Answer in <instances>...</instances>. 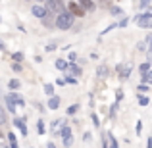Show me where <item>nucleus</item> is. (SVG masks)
<instances>
[{
    "mask_svg": "<svg viewBox=\"0 0 152 148\" xmlns=\"http://www.w3.org/2000/svg\"><path fill=\"white\" fill-rule=\"evenodd\" d=\"M73 17L75 15L71 14L69 10H64V12H60V14H56V29H60V31H67V29H71L73 27Z\"/></svg>",
    "mask_w": 152,
    "mask_h": 148,
    "instance_id": "1",
    "label": "nucleus"
},
{
    "mask_svg": "<svg viewBox=\"0 0 152 148\" xmlns=\"http://www.w3.org/2000/svg\"><path fill=\"white\" fill-rule=\"evenodd\" d=\"M135 21H137V25L142 27V29H152V10H146L145 14L137 15Z\"/></svg>",
    "mask_w": 152,
    "mask_h": 148,
    "instance_id": "2",
    "label": "nucleus"
},
{
    "mask_svg": "<svg viewBox=\"0 0 152 148\" xmlns=\"http://www.w3.org/2000/svg\"><path fill=\"white\" fill-rule=\"evenodd\" d=\"M45 8L50 12V14H60V12L66 10V4H64V0H45Z\"/></svg>",
    "mask_w": 152,
    "mask_h": 148,
    "instance_id": "3",
    "label": "nucleus"
},
{
    "mask_svg": "<svg viewBox=\"0 0 152 148\" xmlns=\"http://www.w3.org/2000/svg\"><path fill=\"white\" fill-rule=\"evenodd\" d=\"M115 71H118V75L121 79H127L131 75V71H133V63H118V67H115Z\"/></svg>",
    "mask_w": 152,
    "mask_h": 148,
    "instance_id": "4",
    "label": "nucleus"
},
{
    "mask_svg": "<svg viewBox=\"0 0 152 148\" xmlns=\"http://www.w3.org/2000/svg\"><path fill=\"white\" fill-rule=\"evenodd\" d=\"M60 137H62L64 146H71V144H73V139H71V129L67 125H64L62 129H60Z\"/></svg>",
    "mask_w": 152,
    "mask_h": 148,
    "instance_id": "5",
    "label": "nucleus"
},
{
    "mask_svg": "<svg viewBox=\"0 0 152 148\" xmlns=\"http://www.w3.org/2000/svg\"><path fill=\"white\" fill-rule=\"evenodd\" d=\"M66 8H67V10H69V12H71L73 15H77V17H83V15L87 14V12H85V8H83V6H81L79 2H69V4H67Z\"/></svg>",
    "mask_w": 152,
    "mask_h": 148,
    "instance_id": "6",
    "label": "nucleus"
},
{
    "mask_svg": "<svg viewBox=\"0 0 152 148\" xmlns=\"http://www.w3.org/2000/svg\"><path fill=\"white\" fill-rule=\"evenodd\" d=\"M15 106H18V93L6 94V110L14 114V112H15Z\"/></svg>",
    "mask_w": 152,
    "mask_h": 148,
    "instance_id": "7",
    "label": "nucleus"
},
{
    "mask_svg": "<svg viewBox=\"0 0 152 148\" xmlns=\"http://www.w3.org/2000/svg\"><path fill=\"white\" fill-rule=\"evenodd\" d=\"M31 14H33V15H35L37 19H42V17H45L46 14H48V10H46L45 6H41V4H35V6L31 8Z\"/></svg>",
    "mask_w": 152,
    "mask_h": 148,
    "instance_id": "8",
    "label": "nucleus"
},
{
    "mask_svg": "<svg viewBox=\"0 0 152 148\" xmlns=\"http://www.w3.org/2000/svg\"><path fill=\"white\" fill-rule=\"evenodd\" d=\"M14 125H15V129H18L23 137L27 135V127H25V119H23V117H15L14 119Z\"/></svg>",
    "mask_w": 152,
    "mask_h": 148,
    "instance_id": "9",
    "label": "nucleus"
},
{
    "mask_svg": "<svg viewBox=\"0 0 152 148\" xmlns=\"http://www.w3.org/2000/svg\"><path fill=\"white\" fill-rule=\"evenodd\" d=\"M66 71H67V75H73V77H79V75H81V67L75 66V62H71V66L67 63Z\"/></svg>",
    "mask_w": 152,
    "mask_h": 148,
    "instance_id": "10",
    "label": "nucleus"
},
{
    "mask_svg": "<svg viewBox=\"0 0 152 148\" xmlns=\"http://www.w3.org/2000/svg\"><path fill=\"white\" fill-rule=\"evenodd\" d=\"M52 15H54V14H50V12H48V14H46V15H45V17H42V19H41V23H42V27H46V29H50V27H52V25H54V23H56V19H54V17H52Z\"/></svg>",
    "mask_w": 152,
    "mask_h": 148,
    "instance_id": "11",
    "label": "nucleus"
},
{
    "mask_svg": "<svg viewBox=\"0 0 152 148\" xmlns=\"http://www.w3.org/2000/svg\"><path fill=\"white\" fill-rule=\"evenodd\" d=\"M60 102H62L60 96H54V94H52V96L48 98V108H50V110H58V108H60Z\"/></svg>",
    "mask_w": 152,
    "mask_h": 148,
    "instance_id": "12",
    "label": "nucleus"
},
{
    "mask_svg": "<svg viewBox=\"0 0 152 148\" xmlns=\"http://www.w3.org/2000/svg\"><path fill=\"white\" fill-rule=\"evenodd\" d=\"M77 2L85 8V12H93L94 10V0H77Z\"/></svg>",
    "mask_w": 152,
    "mask_h": 148,
    "instance_id": "13",
    "label": "nucleus"
},
{
    "mask_svg": "<svg viewBox=\"0 0 152 148\" xmlns=\"http://www.w3.org/2000/svg\"><path fill=\"white\" fill-rule=\"evenodd\" d=\"M102 144H104V146H112V148H118V141H115V139H114V135H110V133H108V135H106V141H104Z\"/></svg>",
    "mask_w": 152,
    "mask_h": 148,
    "instance_id": "14",
    "label": "nucleus"
},
{
    "mask_svg": "<svg viewBox=\"0 0 152 148\" xmlns=\"http://www.w3.org/2000/svg\"><path fill=\"white\" fill-rule=\"evenodd\" d=\"M6 139L10 141V146L12 148H18V137H15V133H8Z\"/></svg>",
    "mask_w": 152,
    "mask_h": 148,
    "instance_id": "15",
    "label": "nucleus"
},
{
    "mask_svg": "<svg viewBox=\"0 0 152 148\" xmlns=\"http://www.w3.org/2000/svg\"><path fill=\"white\" fill-rule=\"evenodd\" d=\"M141 81H142V83H146V85H152V71H150V69L146 71V73H142V75H141Z\"/></svg>",
    "mask_w": 152,
    "mask_h": 148,
    "instance_id": "16",
    "label": "nucleus"
},
{
    "mask_svg": "<svg viewBox=\"0 0 152 148\" xmlns=\"http://www.w3.org/2000/svg\"><path fill=\"white\" fill-rule=\"evenodd\" d=\"M64 125H66V119H56V123L52 125V131H54V133L58 131V133H60V129H62Z\"/></svg>",
    "mask_w": 152,
    "mask_h": 148,
    "instance_id": "17",
    "label": "nucleus"
},
{
    "mask_svg": "<svg viewBox=\"0 0 152 148\" xmlns=\"http://www.w3.org/2000/svg\"><path fill=\"white\" fill-rule=\"evenodd\" d=\"M96 73H98V77H100V79H106V77H108V67H106V66H100V67L96 69Z\"/></svg>",
    "mask_w": 152,
    "mask_h": 148,
    "instance_id": "18",
    "label": "nucleus"
},
{
    "mask_svg": "<svg viewBox=\"0 0 152 148\" xmlns=\"http://www.w3.org/2000/svg\"><path fill=\"white\" fill-rule=\"evenodd\" d=\"M8 87H10L12 90H18L19 87H21V83H19V79H10V83H8Z\"/></svg>",
    "mask_w": 152,
    "mask_h": 148,
    "instance_id": "19",
    "label": "nucleus"
},
{
    "mask_svg": "<svg viewBox=\"0 0 152 148\" xmlns=\"http://www.w3.org/2000/svg\"><path fill=\"white\" fill-rule=\"evenodd\" d=\"M42 89H45V94H46V96H52V94H54V85H52V83H46Z\"/></svg>",
    "mask_w": 152,
    "mask_h": 148,
    "instance_id": "20",
    "label": "nucleus"
},
{
    "mask_svg": "<svg viewBox=\"0 0 152 148\" xmlns=\"http://www.w3.org/2000/svg\"><path fill=\"white\" fill-rule=\"evenodd\" d=\"M66 67H67V62H66V60H56V69L66 71Z\"/></svg>",
    "mask_w": 152,
    "mask_h": 148,
    "instance_id": "21",
    "label": "nucleus"
},
{
    "mask_svg": "<svg viewBox=\"0 0 152 148\" xmlns=\"http://www.w3.org/2000/svg\"><path fill=\"white\" fill-rule=\"evenodd\" d=\"M12 69H14V73H21V69H23L21 62H14V63H12Z\"/></svg>",
    "mask_w": 152,
    "mask_h": 148,
    "instance_id": "22",
    "label": "nucleus"
},
{
    "mask_svg": "<svg viewBox=\"0 0 152 148\" xmlns=\"http://www.w3.org/2000/svg\"><path fill=\"white\" fill-rule=\"evenodd\" d=\"M12 60H14V62H23V52H14V54H12Z\"/></svg>",
    "mask_w": 152,
    "mask_h": 148,
    "instance_id": "23",
    "label": "nucleus"
},
{
    "mask_svg": "<svg viewBox=\"0 0 152 148\" xmlns=\"http://www.w3.org/2000/svg\"><path fill=\"white\" fill-rule=\"evenodd\" d=\"M148 87H150V85H146V83H141V85L137 87V90H139V93H148V90H150Z\"/></svg>",
    "mask_w": 152,
    "mask_h": 148,
    "instance_id": "24",
    "label": "nucleus"
},
{
    "mask_svg": "<svg viewBox=\"0 0 152 148\" xmlns=\"http://www.w3.org/2000/svg\"><path fill=\"white\" fill-rule=\"evenodd\" d=\"M37 131H39V133H41V135H45V131H46V127H45V121H42V119H41V121H39V123H37Z\"/></svg>",
    "mask_w": 152,
    "mask_h": 148,
    "instance_id": "25",
    "label": "nucleus"
},
{
    "mask_svg": "<svg viewBox=\"0 0 152 148\" xmlns=\"http://www.w3.org/2000/svg\"><path fill=\"white\" fill-rule=\"evenodd\" d=\"M4 123H6V110L0 106V125H4Z\"/></svg>",
    "mask_w": 152,
    "mask_h": 148,
    "instance_id": "26",
    "label": "nucleus"
},
{
    "mask_svg": "<svg viewBox=\"0 0 152 148\" xmlns=\"http://www.w3.org/2000/svg\"><path fill=\"white\" fill-rule=\"evenodd\" d=\"M110 12H112V15H121L123 14V10H121V8H118V6L110 8Z\"/></svg>",
    "mask_w": 152,
    "mask_h": 148,
    "instance_id": "27",
    "label": "nucleus"
},
{
    "mask_svg": "<svg viewBox=\"0 0 152 148\" xmlns=\"http://www.w3.org/2000/svg\"><path fill=\"white\" fill-rule=\"evenodd\" d=\"M139 69H141V73H146V71L150 69V62H145V63H141V67H139Z\"/></svg>",
    "mask_w": 152,
    "mask_h": 148,
    "instance_id": "28",
    "label": "nucleus"
},
{
    "mask_svg": "<svg viewBox=\"0 0 152 148\" xmlns=\"http://www.w3.org/2000/svg\"><path fill=\"white\" fill-rule=\"evenodd\" d=\"M77 110H79V106H77V104H73V106H69V108H67V115H73V114H75Z\"/></svg>",
    "mask_w": 152,
    "mask_h": 148,
    "instance_id": "29",
    "label": "nucleus"
},
{
    "mask_svg": "<svg viewBox=\"0 0 152 148\" xmlns=\"http://www.w3.org/2000/svg\"><path fill=\"white\" fill-rule=\"evenodd\" d=\"M139 104H141V106H146V104H148V96H139Z\"/></svg>",
    "mask_w": 152,
    "mask_h": 148,
    "instance_id": "30",
    "label": "nucleus"
},
{
    "mask_svg": "<svg viewBox=\"0 0 152 148\" xmlns=\"http://www.w3.org/2000/svg\"><path fill=\"white\" fill-rule=\"evenodd\" d=\"M91 119H93V123H94L96 127L100 125V121H98V115H96V114H93V115H91Z\"/></svg>",
    "mask_w": 152,
    "mask_h": 148,
    "instance_id": "31",
    "label": "nucleus"
},
{
    "mask_svg": "<svg viewBox=\"0 0 152 148\" xmlns=\"http://www.w3.org/2000/svg\"><path fill=\"white\" fill-rule=\"evenodd\" d=\"M23 106H25V100H23V98L18 94V108H23Z\"/></svg>",
    "mask_w": 152,
    "mask_h": 148,
    "instance_id": "32",
    "label": "nucleus"
},
{
    "mask_svg": "<svg viewBox=\"0 0 152 148\" xmlns=\"http://www.w3.org/2000/svg\"><path fill=\"white\" fill-rule=\"evenodd\" d=\"M67 60H69V62H75V60H77V54H75V52H69V56H67Z\"/></svg>",
    "mask_w": 152,
    "mask_h": 148,
    "instance_id": "33",
    "label": "nucleus"
},
{
    "mask_svg": "<svg viewBox=\"0 0 152 148\" xmlns=\"http://www.w3.org/2000/svg\"><path fill=\"white\" fill-rule=\"evenodd\" d=\"M56 85H60V87L66 85V79H64V77H58V79H56Z\"/></svg>",
    "mask_w": 152,
    "mask_h": 148,
    "instance_id": "34",
    "label": "nucleus"
},
{
    "mask_svg": "<svg viewBox=\"0 0 152 148\" xmlns=\"http://www.w3.org/2000/svg\"><path fill=\"white\" fill-rule=\"evenodd\" d=\"M127 23H129V19H127V17H125V19H121V21H119V23H118V27H125V25H127Z\"/></svg>",
    "mask_w": 152,
    "mask_h": 148,
    "instance_id": "35",
    "label": "nucleus"
},
{
    "mask_svg": "<svg viewBox=\"0 0 152 148\" xmlns=\"http://www.w3.org/2000/svg\"><path fill=\"white\" fill-rule=\"evenodd\" d=\"M66 83H71V85H75V83H77V79H75V77H66Z\"/></svg>",
    "mask_w": 152,
    "mask_h": 148,
    "instance_id": "36",
    "label": "nucleus"
},
{
    "mask_svg": "<svg viewBox=\"0 0 152 148\" xmlns=\"http://www.w3.org/2000/svg\"><path fill=\"white\" fill-rule=\"evenodd\" d=\"M150 2H152V0H141V8H146Z\"/></svg>",
    "mask_w": 152,
    "mask_h": 148,
    "instance_id": "37",
    "label": "nucleus"
},
{
    "mask_svg": "<svg viewBox=\"0 0 152 148\" xmlns=\"http://www.w3.org/2000/svg\"><path fill=\"white\" fill-rule=\"evenodd\" d=\"M52 50H56V44H46V52H52Z\"/></svg>",
    "mask_w": 152,
    "mask_h": 148,
    "instance_id": "38",
    "label": "nucleus"
},
{
    "mask_svg": "<svg viewBox=\"0 0 152 148\" xmlns=\"http://www.w3.org/2000/svg\"><path fill=\"white\" fill-rule=\"evenodd\" d=\"M0 50H2V52H4V50H6V42H4V41H2V39H0Z\"/></svg>",
    "mask_w": 152,
    "mask_h": 148,
    "instance_id": "39",
    "label": "nucleus"
},
{
    "mask_svg": "<svg viewBox=\"0 0 152 148\" xmlns=\"http://www.w3.org/2000/svg\"><path fill=\"white\" fill-rule=\"evenodd\" d=\"M83 141H85V142H89V141H91V133H85V137H83Z\"/></svg>",
    "mask_w": 152,
    "mask_h": 148,
    "instance_id": "40",
    "label": "nucleus"
},
{
    "mask_svg": "<svg viewBox=\"0 0 152 148\" xmlns=\"http://www.w3.org/2000/svg\"><path fill=\"white\" fill-rule=\"evenodd\" d=\"M146 146L152 148V137H148V141H146Z\"/></svg>",
    "mask_w": 152,
    "mask_h": 148,
    "instance_id": "41",
    "label": "nucleus"
},
{
    "mask_svg": "<svg viewBox=\"0 0 152 148\" xmlns=\"http://www.w3.org/2000/svg\"><path fill=\"white\" fill-rule=\"evenodd\" d=\"M0 139H4V135H2V129H0Z\"/></svg>",
    "mask_w": 152,
    "mask_h": 148,
    "instance_id": "42",
    "label": "nucleus"
},
{
    "mask_svg": "<svg viewBox=\"0 0 152 148\" xmlns=\"http://www.w3.org/2000/svg\"><path fill=\"white\" fill-rule=\"evenodd\" d=\"M35 2H45V0H35Z\"/></svg>",
    "mask_w": 152,
    "mask_h": 148,
    "instance_id": "43",
    "label": "nucleus"
},
{
    "mask_svg": "<svg viewBox=\"0 0 152 148\" xmlns=\"http://www.w3.org/2000/svg\"><path fill=\"white\" fill-rule=\"evenodd\" d=\"M0 21H2V17H0Z\"/></svg>",
    "mask_w": 152,
    "mask_h": 148,
    "instance_id": "44",
    "label": "nucleus"
},
{
    "mask_svg": "<svg viewBox=\"0 0 152 148\" xmlns=\"http://www.w3.org/2000/svg\"><path fill=\"white\" fill-rule=\"evenodd\" d=\"M27 2H31V0H27Z\"/></svg>",
    "mask_w": 152,
    "mask_h": 148,
    "instance_id": "45",
    "label": "nucleus"
}]
</instances>
